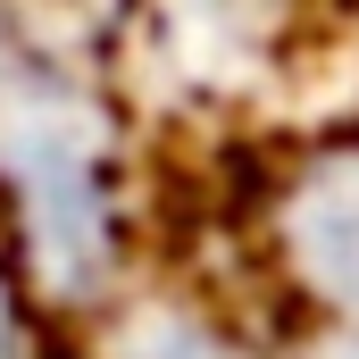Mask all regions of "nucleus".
<instances>
[{"label":"nucleus","instance_id":"nucleus-1","mask_svg":"<svg viewBox=\"0 0 359 359\" xmlns=\"http://www.w3.org/2000/svg\"><path fill=\"white\" fill-rule=\"evenodd\" d=\"M168 201L151 192V126L109 59V0H0V243L67 334L142 259Z\"/></svg>","mask_w":359,"mask_h":359},{"label":"nucleus","instance_id":"nucleus-2","mask_svg":"<svg viewBox=\"0 0 359 359\" xmlns=\"http://www.w3.org/2000/svg\"><path fill=\"white\" fill-rule=\"evenodd\" d=\"M226 259L292 359H359V117L268 126L226 151Z\"/></svg>","mask_w":359,"mask_h":359},{"label":"nucleus","instance_id":"nucleus-3","mask_svg":"<svg viewBox=\"0 0 359 359\" xmlns=\"http://www.w3.org/2000/svg\"><path fill=\"white\" fill-rule=\"evenodd\" d=\"M309 25L318 0H109V59L151 142L217 134L234 151L276 126Z\"/></svg>","mask_w":359,"mask_h":359},{"label":"nucleus","instance_id":"nucleus-4","mask_svg":"<svg viewBox=\"0 0 359 359\" xmlns=\"http://www.w3.org/2000/svg\"><path fill=\"white\" fill-rule=\"evenodd\" d=\"M59 359H292V351L217 259L159 251L59 334Z\"/></svg>","mask_w":359,"mask_h":359},{"label":"nucleus","instance_id":"nucleus-5","mask_svg":"<svg viewBox=\"0 0 359 359\" xmlns=\"http://www.w3.org/2000/svg\"><path fill=\"white\" fill-rule=\"evenodd\" d=\"M0 359H59V326H50L42 301L25 292L8 243H0Z\"/></svg>","mask_w":359,"mask_h":359}]
</instances>
